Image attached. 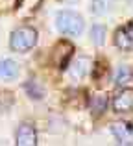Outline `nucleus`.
<instances>
[{
  "label": "nucleus",
  "instance_id": "9",
  "mask_svg": "<svg viewBox=\"0 0 133 146\" xmlns=\"http://www.w3.org/2000/svg\"><path fill=\"white\" fill-rule=\"evenodd\" d=\"M19 76V65L13 59H0V78L2 80H15Z\"/></svg>",
  "mask_w": 133,
  "mask_h": 146
},
{
  "label": "nucleus",
  "instance_id": "5",
  "mask_svg": "<svg viewBox=\"0 0 133 146\" xmlns=\"http://www.w3.org/2000/svg\"><path fill=\"white\" fill-rule=\"evenodd\" d=\"M113 109L116 113H130L133 109V91L130 87H124V91H120L113 100Z\"/></svg>",
  "mask_w": 133,
  "mask_h": 146
},
{
  "label": "nucleus",
  "instance_id": "3",
  "mask_svg": "<svg viewBox=\"0 0 133 146\" xmlns=\"http://www.w3.org/2000/svg\"><path fill=\"white\" fill-rule=\"evenodd\" d=\"M115 44L122 50V52H131L133 50V24L131 22H126L122 28L116 30Z\"/></svg>",
  "mask_w": 133,
  "mask_h": 146
},
{
  "label": "nucleus",
  "instance_id": "4",
  "mask_svg": "<svg viewBox=\"0 0 133 146\" xmlns=\"http://www.w3.org/2000/svg\"><path fill=\"white\" fill-rule=\"evenodd\" d=\"M15 139H17V144L19 146H35L37 144V133H35V128L28 122L19 126L17 133H15Z\"/></svg>",
  "mask_w": 133,
  "mask_h": 146
},
{
  "label": "nucleus",
  "instance_id": "13",
  "mask_svg": "<svg viewBox=\"0 0 133 146\" xmlns=\"http://www.w3.org/2000/svg\"><path fill=\"white\" fill-rule=\"evenodd\" d=\"M105 37H107V30H105V26L94 24L93 28H91V39H93V43L96 44V46H104V44H105Z\"/></svg>",
  "mask_w": 133,
  "mask_h": 146
},
{
  "label": "nucleus",
  "instance_id": "1",
  "mask_svg": "<svg viewBox=\"0 0 133 146\" xmlns=\"http://www.w3.org/2000/svg\"><path fill=\"white\" fill-rule=\"evenodd\" d=\"M83 17L76 11H70V9H63L56 15V28L61 35H67V37H78L81 35L83 32Z\"/></svg>",
  "mask_w": 133,
  "mask_h": 146
},
{
  "label": "nucleus",
  "instance_id": "6",
  "mask_svg": "<svg viewBox=\"0 0 133 146\" xmlns=\"http://www.w3.org/2000/svg\"><path fill=\"white\" fill-rule=\"evenodd\" d=\"M111 131L120 144H126V146L133 144V128L128 122H113Z\"/></svg>",
  "mask_w": 133,
  "mask_h": 146
},
{
  "label": "nucleus",
  "instance_id": "7",
  "mask_svg": "<svg viewBox=\"0 0 133 146\" xmlns=\"http://www.w3.org/2000/svg\"><path fill=\"white\" fill-rule=\"evenodd\" d=\"M91 61H89V57H76V61L72 63V68H70V74H72V78L74 80H81V78H85L87 74H89V70H91Z\"/></svg>",
  "mask_w": 133,
  "mask_h": 146
},
{
  "label": "nucleus",
  "instance_id": "2",
  "mask_svg": "<svg viewBox=\"0 0 133 146\" xmlns=\"http://www.w3.org/2000/svg\"><path fill=\"white\" fill-rule=\"evenodd\" d=\"M37 44V30L32 26H21L9 37V46L15 52H28Z\"/></svg>",
  "mask_w": 133,
  "mask_h": 146
},
{
  "label": "nucleus",
  "instance_id": "8",
  "mask_svg": "<svg viewBox=\"0 0 133 146\" xmlns=\"http://www.w3.org/2000/svg\"><path fill=\"white\" fill-rule=\"evenodd\" d=\"M107 104H109L107 94H104V93L94 94V96H91V100H89V109L94 117H100V115L107 109Z\"/></svg>",
  "mask_w": 133,
  "mask_h": 146
},
{
  "label": "nucleus",
  "instance_id": "12",
  "mask_svg": "<svg viewBox=\"0 0 133 146\" xmlns=\"http://www.w3.org/2000/svg\"><path fill=\"white\" fill-rule=\"evenodd\" d=\"M24 89H26V93L30 94V98H33V100H41L44 96V89L37 80H28V82L24 83Z\"/></svg>",
  "mask_w": 133,
  "mask_h": 146
},
{
  "label": "nucleus",
  "instance_id": "10",
  "mask_svg": "<svg viewBox=\"0 0 133 146\" xmlns=\"http://www.w3.org/2000/svg\"><path fill=\"white\" fill-rule=\"evenodd\" d=\"M131 82H133L131 67H130V65H122V67L116 70V74H115V83L118 87H130Z\"/></svg>",
  "mask_w": 133,
  "mask_h": 146
},
{
  "label": "nucleus",
  "instance_id": "11",
  "mask_svg": "<svg viewBox=\"0 0 133 146\" xmlns=\"http://www.w3.org/2000/svg\"><path fill=\"white\" fill-rule=\"evenodd\" d=\"M116 0H91V11H93L94 15H105L107 11L113 9V6H115Z\"/></svg>",
  "mask_w": 133,
  "mask_h": 146
}]
</instances>
